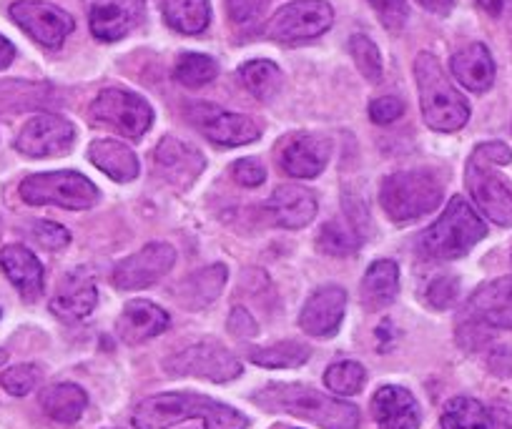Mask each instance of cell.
<instances>
[{
	"instance_id": "6da1fadb",
	"label": "cell",
	"mask_w": 512,
	"mask_h": 429,
	"mask_svg": "<svg viewBox=\"0 0 512 429\" xmlns=\"http://www.w3.org/2000/svg\"><path fill=\"white\" fill-rule=\"evenodd\" d=\"M204 419L206 429H246V417L229 404L196 392H166L144 399L134 412L136 429H169L184 419Z\"/></svg>"
},
{
	"instance_id": "7a4b0ae2",
	"label": "cell",
	"mask_w": 512,
	"mask_h": 429,
	"mask_svg": "<svg viewBox=\"0 0 512 429\" xmlns=\"http://www.w3.org/2000/svg\"><path fill=\"white\" fill-rule=\"evenodd\" d=\"M254 404L267 412L307 419L322 429H357L359 409L349 402L327 397L307 384H269L254 394Z\"/></svg>"
},
{
	"instance_id": "3957f363",
	"label": "cell",
	"mask_w": 512,
	"mask_h": 429,
	"mask_svg": "<svg viewBox=\"0 0 512 429\" xmlns=\"http://www.w3.org/2000/svg\"><path fill=\"white\" fill-rule=\"evenodd\" d=\"M512 161V151L505 143L490 141L477 146L467 161V191L475 199L477 209L500 226H512V191L502 184L492 166H505Z\"/></svg>"
},
{
	"instance_id": "277c9868",
	"label": "cell",
	"mask_w": 512,
	"mask_h": 429,
	"mask_svg": "<svg viewBox=\"0 0 512 429\" xmlns=\"http://www.w3.org/2000/svg\"><path fill=\"white\" fill-rule=\"evenodd\" d=\"M487 236V226L460 196L447 201L440 219L420 234V251L427 259L452 261L465 256L477 241Z\"/></svg>"
},
{
	"instance_id": "5b68a950",
	"label": "cell",
	"mask_w": 512,
	"mask_h": 429,
	"mask_svg": "<svg viewBox=\"0 0 512 429\" xmlns=\"http://www.w3.org/2000/svg\"><path fill=\"white\" fill-rule=\"evenodd\" d=\"M415 78L427 126L442 133L460 131L470 118V106L457 93V88L447 81L437 58L430 53H420L415 61Z\"/></svg>"
},
{
	"instance_id": "8992f818",
	"label": "cell",
	"mask_w": 512,
	"mask_h": 429,
	"mask_svg": "<svg viewBox=\"0 0 512 429\" xmlns=\"http://www.w3.org/2000/svg\"><path fill=\"white\" fill-rule=\"evenodd\" d=\"M379 201L392 221L410 224L440 206L442 184L432 171H397L382 181Z\"/></svg>"
},
{
	"instance_id": "52a82bcc",
	"label": "cell",
	"mask_w": 512,
	"mask_h": 429,
	"mask_svg": "<svg viewBox=\"0 0 512 429\" xmlns=\"http://www.w3.org/2000/svg\"><path fill=\"white\" fill-rule=\"evenodd\" d=\"M21 199L31 206H61V209L83 211L96 206L98 189L76 171H48L23 179Z\"/></svg>"
},
{
	"instance_id": "ba28073f",
	"label": "cell",
	"mask_w": 512,
	"mask_h": 429,
	"mask_svg": "<svg viewBox=\"0 0 512 429\" xmlns=\"http://www.w3.org/2000/svg\"><path fill=\"white\" fill-rule=\"evenodd\" d=\"M91 118L126 138H141L154 123V108L126 88H106L91 103Z\"/></svg>"
},
{
	"instance_id": "9c48e42d",
	"label": "cell",
	"mask_w": 512,
	"mask_h": 429,
	"mask_svg": "<svg viewBox=\"0 0 512 429\" xmlns=\"http://www.w3.org/2000/svg\"><path fill=\"white\" fill-rule=\"evenodd\" d=\"M334 11L327 0H297L279 8L267 23V38L279 43L312 41L332 28Z\"/></svg>"
},
{
	"instance_id": "30bf717a",
	"label": "cell",
	"mask_w": 512,
	"mask_h": 429,
	"mask_svg": "<svg viewBox=\"0 0 512 429\" xmlns=\"http://www.w3.org/2000/svg\"><path fill=\"white\" fill-rule=\"evenodd\" d=\"M171 377H196L209 382H229L241 374V362L219 342H199L164 362Z\"/></svg>"
},
{
	"instance_id": "8fae6325",
	"label": "cell",
	"mask_w": 512,
	"mask_h": 429,
	"mask_svg": "<svg viewBox=\"0 0 512 429\" xmlns=\"http://www.w3.org/2000/svg\"><path fill=\"white\" fill-rule=\"evenodd\" d=\"M176 264V249L164 241L146 244L136 254L118 261L113 269V286L123 292H136V289H149L159 279H164Z\"/></svg>"
},
{
	"instance_id": "7c38bea8",
	"label": "cell",
	"mask_w": 512,
	"mask_h": 429,
	"mask_svg": "<svg viewBox=\"0 0 512 429\" xmlns=\"http://www.w3.org/2000/svg\"><path fill=\"white\" fill-rule=\"evenodd\" d=\"M73 141H76V128L71 121L56 113H41L21 128L16 149L31 159H48V156L68 154Z\"/></svg>"
},
{
	"instance_id": "4fadbf2b",
	"label": "cell",
	"mask_w": 512,
	"mask_h": 429,
	"mask_svg": "<svg viewBox=\"0 0 512 429\" xmlns=\"http://www.w3.org/2000/svg\"><path fill=\"white\" fill-rule=\"evenodd\" d=\"M11 18L46 48H58L76 28V21L66 11L41 0H18L11 6Z\"/></svg>"
},
{
	"instance_id": "5bb4252c",
	"label": "cell",
	"mask_w": 512,
	"mask_h": 429,
	"mask_svg": "<svg viewBox=\"0 0 512 429\" xmlns=\"http://www.w3.org/2000/svg\"><path fill=\"white\" fill-rule=\"evenodd\" d=\"M189 118L209 141L219 146H244L262 136V128L254 118L241 116V113L221 111L209 103H196L189 108Z\"/></svg>"
},
{
	"instance_id": "9a60e30c",
	"label": "cell",
	"mask_w": 512,
	"mask_h": 429,
	"mask_svg": "<svg viewBox=\"0 0 512 429\" xmlns=\"http://www.w3.org/2000/svg\"><path fill=\"white\" fill-rule=\"evenodd\" d=\"M98 41H121L144 21V0H83Z\"/></svg>"
},
{
	"instance_id": "2e32d148",
	"label": "cell",
	"mask_w": 512,
	"mask_h": 429,
	"mask_svg": "<svg viewBox=\"0 0 512 429\" xmlns=\"http://www.w3.org/2000/svg\"><path fill=\"white\" fill-rule=\"evenodd\" d=\"M204 166V156L191 149V146H186L184 141H179V138H161V143L154 151V171L166 184L179 191L189 189L199 179Z\"/></svg>"
},
{
	"instance_id": "e0dca14e",
	"label": "cell",
	"mask_w": 512,
	"mask_h": 429,
	"mask_svg": "<svg viewBox=\"0 0 512 429\" xmlns=\"http://www.w3.org/2000/svg\"><path fill=\"white\" fill-rule=\"evenodd\" d=\"M332 156V143L314 133H297L287 138L279 151V164L294 179H314L324 171Z\"/></svg>"
},
{
	"instance_id": "ac0fdd59",
	"label": "cell",
	"mask_w": 512,
	"mask_h": 429,
	"mask_svg": "<svg viewBox=\"0 0 512 429\" xmlns=\"http://www.w3.org/2000/svg\"><path fill=\"white\" fill-rule=\"evenodd\" d=\"M344 309H347V294L342 286H322L304 304L302 314H299V327L309 337H332L342 327Z\"/></svg>"
},
{
	"instance_id": "d6986e66",
	"label": "cell",
	"mask_w": 512,
	"mask_h": 429,
	"mask_svg": "<svg viewBox=\"0 0 512 429\" xmlns=\"http://www.w3.org/2000/svg\"><path fill=\"white\" fill-rule=\"evenodd\" d=\"M96 299L98 292L91 271L73 269L58 281V289L51 302V312L68 324L81 322V319H86L93 312Z\"/></svg>"
},
{
	"instance_id": "ffe728a7",
	"label": "cell",
	"mask_w": 512,
	"mask_h": 429,
	"mask_svg": "<svg viewBox=\"0 0 512 429\" xmlns=\"http://www.w3.org/2000/svg\"><path fill=\"white\" fill-rule=\"evenodd\" d=\"M166 329H169V314L156 307L154 302H146V299L128 302L116 322L118 339L126 344L149 342V339L164 334Z\"/></svg>"
},
{
	"instance_id": "44dd1931",
	"label": "cell",
	"mask_w": 512,
	"mask_h": 429,
	"mask_svg": "<svg viewBox=\"0 0 512 429\" xmlns=\"http://www.w3.org/2000/svg\"><path fill=\"white\" fill-rule=\"evenodd\" d=\"M372 409L379 429H420V407L405 387L387 384L377 389Z\"/></svg>"
},
{
	"instance_id": "7402d4cb",
	"label": "cell",
	"mask_w": 512,
	"mask_h": 429,
	"mask_svg": "<svg viewBox=\"0 0 512 429\" xmlns=\"http://www.w3.org/2000/svg\"><path fill=\"white\" fill-rule=\"evenodd\" d=\"M0 269L6 271L11 284L16 286L26 302H36L43 294V266L31 249L21 244L3 246L0 251Z\"/></svg>"
},
{
	"instance_id": "603a6c76",
	"label": "cell",
	"mask_w": 512,
	"mask_h": 429,
	"mask_svg": "<svg viewBox=\"0 0 512 429\" xmlns=\"http://www.w3.org/2000/svg\"><path fill=\"white\" fill-rule=\"evenodd\" d=\"M269 214L284 229H304L317 216V196L297 184L279 186L269 201Z\"/></svg>"
},
{
	"instance_id": "cb8c5ba5",
	"label": "cell",
	"mask_w": 512,
	"mask_h": 429,
	"mask_svg": "<svg viewBox=\"0 0 512 429\" xmlns=\"http://www.w3.org/2000/svg\"><path fill=\"white\" fill-rule=\"evenodd\" d=\"M470 312L497 329H512V276L487 281L472 294Z\"/></svg>"
},
{
	"instance_id": "d4e9b609",
	"label": "cell",
	"mask_w": 512,
	"mask_h": 429,
	"mask_svg": "<svg viewBox=\"0 0 512 429\" xmlns=\"http://www.w3.org/2000/svg\"><path fill=\"white\" fill-rule=\"evenodd\" d=\"M452 73L472 93H485L495 83V61L482 43H472L452 56Z\"/></svg>"
},
{
	"instance_id": "484cf974",
	"label": "cell",
	"mask_w": 512,
	"mask_h": 429,
	"mask_svg": "<svg viewBox=\"0 0 512 429\" xmlns=\"http://www.w3.org/2000/svg\"><path fill=\"white\" fill-rule=\"evenodd\" d=\"M88 159L96 169H101L103 174L111 176L113 181H134L139 176V159L126 143L113 141V138H98L88 146Z\"/></svg>"
},
{
	"instance_id": "4316f807",
	"label": "cell",
	"mask_w": 512,
	"mask_h": 429,
	"mask_svg": "<svg viewBox=\"0 0 512 429\" xmlns=\"http://www.w3.org/2000/svg\"><path fill=\"white\" fill-rule=\"evenodd\" d=\"M400 292V266L390 259L374 261L362 279V302L369 312L390 307Z\"/></svg>"
},
{
	"instance_id": "83f0119b",
	"label": "cell",
	"mask_w": 512,
	"mask_h": 429,
	"mask_svg": "<svg viewBox=\"0 0 512 429\" xmlns=\"http://www.w3.org/2000/svg\"><path fill=\"white\" fill-rule=\"evenodd\" d=\"M43 412L61 424H71L86 412L88 397L78 384H53L41 394Z\"/></svg>"
},
{
	"instance_id": "f1b7e54d",
	"label": "cell",
	"mask_w": 512,
	"mask_h": 429,
	"mask_svg": "<svg viewBox=\"0 0 512 429\" xmlns=\"http://www.w3.org/2000/svg\"><path fill=\"white\" fill-rule=\"evenodd\" d=\"M224 281H226L224 264H214L196 271L194 276H189V279L179 286L181 304L189 309L206 307V304H211L216 297H219L221 289H224Z\"/></svg>"
},
{
	"instance_id": "f546056e",
	"label": "cell",
	"mask_w": 512,
	"mask_h": 429,
	"mask_svg": "<svg viewBox=\"0 0 512 429\" xmlns=\"http://www.w3.org/2000/svg\"><path fill=\"white\" fill-rule=\"evenodd\" d=\"M164 18L174 31L196 36L211 21L209 0H164Z\"/></svg>"
},
{
	"instance_id": "4dcf8cb0",
	"label": "cell",
	"mask_w": 512,
	"mask_h": 429,
	"mask_svg": "<svg viewBox=\"0 0 512 429\" xmlns=\"http://www.w3.org/2000/svg\"><path fill=\"white\" fill-rule=\"evenodd\" d=\"M312 357V349L309 344L304 342H277L272 347H262V349H254L249 354V359L259 367H269V369H292V367H302L307 359Z\"/></svg>"
},
{
	"instance_id": "1f68e13d",
	"label": "cell",
	"mask_w": 512,
	"mask_h": 429,
	"mask_svg": "<svg viewBox=\"0 0 512 429\" xmlns=\"http://www.w3.org/2000/svg\"><path fill=\"white\" fill-rule=\"evenodd\" d=\"M442 429H490V414L477 399L455 397L442 412Z\"/></svg>"
},
{
	"instance_id": "d6a6232c",
	"label": "cell",
	"mask_w": 512,
	"mask_h": 429,
	"mask_svg": "<svg viewBox=\"0 0 512 429\" xmlns=\"http://www.w3.org/2000/svg\"><path fill=\"white\" fill-rule=\"evenodd\" d=\"M239 76L244 86L262 101L277 96V91L282 88V71L272 61H249L246 66H241Z\"/></svg>"
},
{
	"instance_id": "836d02e7",
	"label": "cell",
	"mask_w": 512,
	"mask_h": 429,
	"mask_svg": "<svg viewBox=\"0 0 512 429\" xmlns=\"http://www.w3.org/2000/svg\"><path fill=\"white\" fill-rule=\"evenodd\" d=\"M219 73V66L211 56H204V53H184V56L176 61L174 76L181 86L186 88H199L211 83Z\"/></svg>"
},
{
	"instance_id": "e575fe53",
	"label": "cell",
	"mask_w": 512,
	"mask_h": 429,
	"mask_svg": "<svg viewBox=\"0 0 512 429\" xmlns=\"http://www.w3.org/2000/svg\"><path fill=\"white\" fill-rule=\"evenodd\" d=\"M364 382H367V372L359 362H337L324 372V384L334 394H344V397L362 392Z\"/></svg>"
},
{
	"instance_id": "d590c367",
	"label": "cell",
	"mask_w": 512,
	"mask_h": 429,
	"mask_svg": "<svg viewBox=\"0 0 512 429\" xmlns=\"http://www.w3.org/2000/svg\"><path fill=\"white\" fill-rule=\"evenodd\" d=\"M349 51H352L354 63H357L359 73L367 81L377 83L382 78V56H379L377 46L369 41L367 36H352L349 38Z\"/></svg>"
},
{
	"instance_id": "8d00e7d4",
	"label": "cell",
	"mask_w": 512,
	"mask_h": 429,
	"mask_svg": "<svg viewBox=\"0 0 512 429\" xmlns=\"http://www.w3.org/2000/svg\"><path fill=\"white\" fill-rule=\"evenodd\" d=\"M319 249L324 254H332V256H347L352 254L354 249L359 246V236H354L347 226H342L339 221H329L327 226L322 229L319 234Z\"/></svg>"
},
{
	"instance_id": "74e56055",
	"label": "cell",
	"mask_w": 512,
	"mask_h": 429,
	"mask_svg": "<svg viewBox=\"0 0 512 429\" xmlns=\"http://www.w3.org/2000/svg\"><path fill=\"white\" fill-rule=\"evenodd\" d=\"M41 369L36 364H18V367L8 369L3 377H0V387L6 389L13 397H26L36 389V384L41 382Z\"/></svg>"
},
{
	"instance_id": "f35d334b",
	"label": "cell",
	"mask_w": 512,
	"mask_h": 429,
	"mask_svg": "<svg viewBox=\"0 0 512 429\" xmlns=\"http://www.w3.org/2000/svg\"><path fill=\"white\" fill-rule=\"evenodd\" d=\"M457 292H460V284H457L455 276H437L432 279V284L427 286V302L435 309H447L455 304Z\"/></svg>"
},
{
	"instance_id": "ab89813d",
	"label": "cell",
	"mask_w": 512,
	"mask_h": 429,
	"mask_svg": "<svg viewBox=\"0 0 512 429\" xmlns=\"http://www.w3.org/2000/svg\"><path fill=\"white\" fill-rule=\"evenodd\" d=\"M31 234L43 249H51V251L63 249V246H68V241H71V234H68L61 224H53V221H36Z\"/></svg>"
},
{
	"instance_id": "60d3db41",
	"label": "cell",
	"mask_w": 512,
	"mask_h": 429,
	"mask_svg": "<svg viewBox=\"0 0 512 429\" xmlns=\"http://www.w3.org/2000/svg\"><path fill=\"white\" fill-rule=\"evenodd\" d=\"M374 11L379 13L382 23L390 31H400L407 21V3L405 0H369Z\"/></svg>"
},
{
	"instance_id": "b9f144b4",
	"label": "cell",
	"mask_w": 512,
	"mask_h": 429,
	"mask_svg": "<svg viewBox=\"0 0 512 429\" xmlns=\"http://www.w3.org/2000/svg\"><path fill=\"white\" fill-rule=\"evenodd\" d=\"M405 113V103L395 96H382L377 101L369 103V118L379 126H387V123H395L397 118Z\"/></svg>"
},
{
	"instance_id": "7bdbcfd3",
	"label": "cell",
	"mask_w": 512,
	"mask_h": 429,
	"mask_svg": "<svg viewBox=\"0 0 512 429\" xmlns=\"http://www.w3.org/2000/svg\"><path fill=\"white\" fill-rule=\"evenodd\" d=\"M231 174H234L236 184L246 186V189H256L262 186L264 179H267V169L256 159H241L231 166Z\"/></svg>"
},
{
	"instance_id": "ee69618b",
	"label": "cell",
	"mask_w": 512,
	"mask_h": 429,
	"mask_svg": "<svg viewBox=\"0 0 512 429\" xmlns=\"http://www.w3.org/2000/svg\"><path fill=\"white\" fill-rule=\"evenodd\" d=\"M269 0H226V11L234 23L254 21L267 8Z\"/></svg>"
},
{
	"instance_id": "f6af8a7d",
	"label": "cell",
	"mask_w": 512,
	"mask_h": 429,
	"mask_svg": "<svg viewBox=\"0 0 512 429\" xmlns=\"http://www.w3.org/2000/svg\"><path fill=\"white\" fill-rule=\"evenodd\" d=\"M229 332L234 334V337H254L256 334V324L254 319L249 317V312H244V309H234L229 317Z\"/></svg>"
},
{
	"instance_id": "bcb514c9",
	"label": "cell",
	"mask_w": 512,
	"mask_h": 429,
	"mask_svg": "<svg viewBox=\"0 0 512 429\" xmlns=\"http://www.w3.org/2000/svg\"><path fill=\"white\" fill-rule=\"evenodd\" d=\"M492 18H502L512 11V0H477Z\"/></svg>"
},
{
	"instance_id": "7dc6e473",
	"label": "cell",
	"mask_w": 512,
	"mask_h": 429,
	"mask_svg": "<svg viewBox=\"0 0 512 429\" xmlns=\"http://www.w3.org/2000/svg\"><path fill=\"white\" fill-rule=\"evenodd\" d=\"M417 3L430 13H437V16H447L455 8V0H417Z\"/></svg>"
},
{
	"instance_id": "c3c4849f",
	"label": "cell",
	"mask_w": 512,
	"mask_h": 429,
	"mask_svg": "<svg viewBox=\"0 0 512 429\" xmlns=\"http://www.w3.org/2000/svg\"><path fill=\"white\" fill-rule=\"evenodd\" d=\"M13 58H16V48L6 36H0V71L11 66Z\"/></svg>"
},
{
	"instance_id": "681fc988",
	"label": "cell",
	"mask_w": 512,
	"mask_h": 429,
	"mask_svg": "<svg viewBox=\"0 0 512 429\" xmlns=\"http://www.w3.org/2000/svg\"><path fill=\"white\" fill-rule=\"evenodd\" d=\"M8 362V352L6 349H0V364H6Z\"/></svg>"
}]
</instances>
